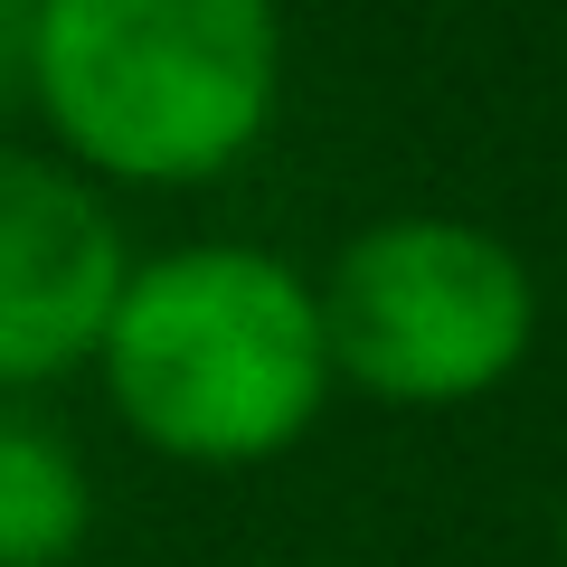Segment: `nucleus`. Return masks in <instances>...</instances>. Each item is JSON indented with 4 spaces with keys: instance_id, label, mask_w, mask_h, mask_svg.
I'll return each instance as SVG.
<instances>
[{
    "instance_id": "obj_1",
    "label": "nucleus",
    "mask_w": 567,
    "mask_h": 567,
    "mask_svg": "<svg viewBox=\"0 0 567 567\" xmlns=\"http://www.w3.org/2000/svg\"><path fill=\"white\" fill-rule=\"evenodd\" d=\"M275 95V0H39L29 29V104L85 181L199 189L265 142Z\"/></svg>"
},
{
    "instance_id": "obj_2",
    "label": "nucleus",
    "mask_w": 567,
    "mask_h": 567,
    "mask_svg": "<svg viewBox=\"0 0 567 567\" xmlns=\"http://www.w3.org/2000/svg\"><path fill=\"white\" fill-rule=\"evenodd\" d=\"M104 398L171 464H265L331 398L322 303L275 246H181L123 275L104 312Z\"/></svg>"
},
{
    "instance_id": "obj_3",
    "label": "nucleus",
    "mask_w": 567,
    "mask_h": 567,
    "mask_svg": "<svg viewBox=\"0 0 567 567\" xmlns=\"http://www.w3.org/2000/svg\"><path fill=\"white\" fill-rule=\"evenodd\" d=\"M331 379L379 406H473L529 360L539 284L473 218H379L312 284Z\"/></svg>"
},
{
    "instance_id": "obj_4",
    "label": "nucleus",
    "mask_w": 567,
    "mask_h": 567,
    "mask_svg": "<svg viewBox=\"0 0 567 567\" xmlns=\"http://www.w3.org/2000/svg\"><path fill=\"white\" fill-rule=\"evenodd\" d=\"M123 275V227L76 162L0 142V388H48L95 360Z\"/></svg>"
},
{
    "instance_id": "obj_5",
    "label": "nucleus",
    "mask_w": 567,
    "mask_h": 567,
    "mask_svg": "<svg viewBox=\"0 0 567 567\" xmlns=\"http://www.w3.org/2000/svg\"><path fill=\"white\" fill-rule=\"evenodd\" d=\"M95 492L58 425L0 416V567H66L85 548Z\"/></svg>"
},
{
    "instance_id": "obj_6",
    "label": "nucleus",
    "mask_w": 567,
    "mask_h": 567,
    "mask_svg": "<svg viewBox=\"0 0 567 567\" xmlns=\"http://www.w3.org/2000/svg\"><path fill=\"white\" fill-rule=\"evenodd\" d=\"M29 29H39V0H0V123L29 104Z\"/></svg>"
},
{
    "instance_id": "obj_7",
    "label": "nucleus",
    "mask_w": 567,
    "mask_h": 567,
    "mask_svg": "<svg viewBox=\"0 0 567 567\" xmlns=\"http://www.w3.org/2000/svg\"><path fill=\"white\" fill-rule=\"evenodd\" d=\"M558 567H567V520H558Z\"/></svg>"
}]
</instances>
